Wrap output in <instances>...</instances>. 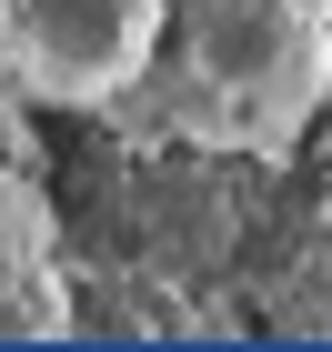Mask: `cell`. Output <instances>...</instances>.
I'll use <instances>...</instances> for the list:
<instances>
[{
    "mask_svg": "<svg viewBox=\"0 0 332 352\" xmlns=\"http://www.w3.org/2000/svg\"><path fill=\"white\" fill-rule=\"evenodd\" d=\"M332 91V0H162L121 121L221 162H282Z\"/></svg>",
    "mask_w": 332,
    "mask_h": 352,
    "instance_id": "6da1fadb",
    "label": "cell"
},
{
    "mask_svg": "<svg viewBox=\"0 0 332 352\" xmlns=\"http://www.w3.org/2000/svg\"><path fill=\"white\" fill-rule=\"evenodd\" d=\"M162 0H0V71L51 111H121Z\"/></svg>",
    "mask_w": 332,
    "mask_h": 352,
    "instance_id": "7a4b0ae2",
    "label": "cell"
},
{
    "mask_svg": "<svg viewBox=\"0 0 332 352\" xmlns=\"http://www.w3.org/2000/svg\"><path fill=\"white\" fill-rule=\"evenodd\" d=\"M282 312H292V332H332V212L312 221V242H302V272L282 282Z\"/></svg>",
    "mask_w": 332,
    "mask_h": 352,
    "instance_id": "3957f363",
    "label": "cell"
}]
</instances>
